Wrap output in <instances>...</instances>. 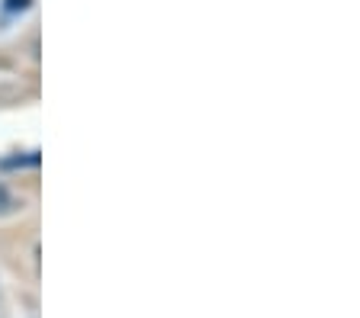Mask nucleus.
I'll use <instances>...</instances> for the list:
<instances>
[{
  "label": "nucleus",
  "mask_w": 360,
  "mask_h": 318,
  "mask_svg": "<svg viewBox=\"0 0 360 318\" xmlns=\"http://www.w3.org/2000/svg\"><path fill=\"white\" fill-rule=\"evenodd\" d=\"M32 7V0H4V13H26Z\"/></svg>",
  "instance_id": "f03ea898"
},
{
  "label": "nucleus",
  "mask_w": 360,
  "mask_h": 318,
  "mask_svg": "<svg viewBox=\"0 0 360 318\" xmlns=\"http://www.w3.org/2000/svg\"><path fill=\"white\" fill-rule=\"evenodd\" d=\"M16 206V199H13V193H10L4 183H0V212H10Z\"/></svg>",
  "instance_id": "7ed1b4c3"
},
{
  "label": "nucleus",
  "mask_w": 360,
  "mask_h": 318,
  "mask_svg": "<svg viewBox=\"0 0 360 318\" xmlns=\"http://www.w3.org/2000/svg\"><path fill=\"white\" fill-rule=\"evenodd\" d=\"M26 164L36 167V164H39V152H30L26 158H10V161H4L0 167H26Z\"/></svg>",
  "instance_id": "f257e3e1"
}]
</instances>
